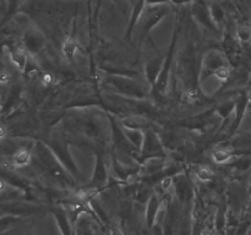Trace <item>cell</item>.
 <instances>
[{"mask_svg": "<svg viewBox=\"0 0 251 235\" xmlns=\"http://www.w3.org/2000/svg\"><path fill=\"white\" fill-rule=\"evenodd\" d=\"M32 165L42 174L47 176L61 188H74L77 185L75 179L61 165L59 159L50 149L48 144L41 141L33 142L32 146Z\"/></svg>", "mask_w": 251, "mask_h": 235, "instance_id": "obj_1", "label": "cell"}, {"mask_svg": "<svg viewBox=\"0 0 251 235\" xmlns=\"http://www.w3.org/2000/svg\"><path fill=\"white\" fill-rule=\"evenodd\" d=\"M104 82L110 91L122 97L130 99H144L147 97L146 87L135 77L107 75Z\"/></svg>", "mask_w": 251, "mask_h": 235, "instance_id": "obj_2", "label": "cell"}, {"mask_svg": "<svg viewBox=\"0 0 251 235\" xmlns=\"http://www.w3.org/2000/svg\"><path fill=\"white\" fill-rule=\"evenodd\" d=\"M48 146L50 147L53 153L55 154L56 158L59 159L61 165H63L64 168L66 169V171L75 179L76 183L78 184L85 181V178H83L80 168H78L77 164L75 163V159L71 156V152L70 149H69V144L66 143L65 140L60 139V137H51Z\"/></svg>", "mask_w": 251, "mask_h": 235, "instance_id": "obj_3", "label": "cell"}, {"mask_svg": "<svg viewBox=\"0 0 251 235\" xmlns=\"http://www.w3.org/2000/svg\"><path fill=\"white\" fill-rule=\"evenodd\" d=\"M43 211L44 207L42 205L26 200H6L0 202V214L27 218L41 214Z\"/></svg>", "mask_w": 251, "mask_h": 235, "instance_id": "obj_4", "label": "cell"}, {"mask_svg": "<svg viewBox=\"0 0 251 235\" xmlns=\"http://www.w3.org/2000/svg\"><path fill=\"white\" fill-rule=\"evenodd\" d=\"M109 121L110 127H112L113 144H114L115 149L119 153L126 154L127 157L135 159V161L140 163V151L129 141L123 127L117 122V119L112 117V115H109Z\"/></svg>", "mask_w": 251, "mask_h": 235, "instance_id": "obj_5", "label": "cell"}, {"mask_svg": "<svg viewBox=\"0 0 251 235\" xmlns=\"http://www.w3.org/2000/svg\"><path fill=\"white\" fill-rule=\"evenodd\" d=\"M178 36H179V28L176 27L174 28L173 37H172L171 44L168 47V50L166 53V59H164L163 68H162L161 73L158 76V80H157L156 85H154L153 90L156 91L158 94H166L167 88H168V82H169V76H171V70L172 66H173V60H174V54H176V43H178Z\"/></svg>", "mask_w": 251, "mask_h": 235, "instance_id": "obj_6", "label": "cell"}, {"mask_svg": "<svg viewBox=\"0 0 251 235\" xmlns=\"http://www.w3.org/2000/svg\"><path fill=\"white\" fill-rule=\"evenodd\" d=\"M164 157H166V149L156 131H153L151 127L145 130L144 143L140 151V163L150 158H164Z\"/></svg>", "mask_w": 251, "mask_h": 235, "instance_id": "obj_7", "label": "cell"}, {"mask_svg": "<svg viewBox=\"0 0 251 235\" xmlns=\"http://www.w3.org/2000/svg\"><path fill=\"white\" fill-rule=\"evenodd\" d=\"M227 65L226 56L222 51L211 49L205 53L202 58V65H201L200 71V80H207L208 77L213 76L215 71L220 69L221 66Z\"/></svg>", "mask_w": 251, "mask_h": 235, "instance_id": "obj_8", "label": "cell"}, {"mask_svg": "<svg viewBox=\"0 0 251 235\" xmlns=\"http://www.w3.org/2000/svg\"><path fill=\"white\" fill-rule=\"evenodd\" d=\"M191 15L198 24L211 32L217 31V24L213 21L210 11V4L206 0H194L191 4Z\"/></svg>", "mask_w": 251, "mask_h": 235, "instance_id": "obj_9", "label": "cell"}, {"mask_svg": "<svg viewBox=\"0 0 251 235\" xmlns=\"http://www.w3.org/2000/svg\"><path fill=\"white\" fill-rule=\"evenodd\" d=\"M22 44H24L25 50H26L29 55L34 56L46 47L47 39L39 29L29 27V28H27L26 31L24 32V36H22Z\"/></svg>", "mask_w": 251, "mask_h": 235, "instance_id": "obj_10", "label": "cell"}, {"mask_svg": "<svg viewBox=\"0 0 251 235\" xmlns=\"http://www.w3.org/2000/svg\"><path fill=\"white\" fill-rule=\"evenodd\" d=\"M108 183V169L102 153L97 152L95 156V166H93L92 176L88 183V188H104Z\"/></svg>", "mask_w": 251, "mask_h": 235, "instance_id": "obj_11", "label": "cell"}, {"mask_svg": "<svg viewBox=\"0 0 251 235\" xmlns=\"http://www.w3.org/2000/svg\"><path fill=\"white\" fill-rule=\"evenodd\" d=\"M162 205H163V198L157 192H152L145 206V223L149 230H151L152 227L156 224L157 218L161 213Z\"/></svg>", "mask_w": 251, "mask_h": 235, "instance_id": "obj_12", "label": "cell"}, {"mask_svg": "<svg viewBox=\"0 0 251 235\" xmlns=\"http://www.w3.org/2000/svg\"><path fill=\"white\" fill-rule=\"evenodd\" d=\"M147 7H149V14L146 15V17L144 19V24H142V37L147 36L162 21V19L168 14V9L166 7V5Z\"/></svg>", "mask_w": 251, "mask_h": 235, "instance_id": "obj_13", "label": "cell"}, {"mask_svg": "<svg viewBox=\"0 0 251 235\" xmlns=\"http://www.w3.org/2000/svg\"><path fill=\"white\" fill-rule=\"evenodd\" d=\"M51 214L55 219L56 225L59 228L60 235H71L75 230V227L73 225V219L69 215V212L61 206H55L51 208Z\"/></svg>", "mask_w": 251, "mask_h": 235, "instance_id": "obj_14", "label": "cell"}, {"mask_svg": "<svg viewBox=\"0 0 251 235\" xmlns=\"http://www.w3.org/2000/svg\"><path fill=\"white\" fill-rule=\"evenodd\" d=\"M22 100V87L19 83H15L10 87L6 99L1 105V113L4 115H10L20 107Z\"/></svg>", "mask_w": 251, "mask_h": 235, "instance_id": "obj_15", "label": "cell"}, {"mask_svg": "<svg viewBox=\"0 0 251 235\" xmlns=\"http://www.w3.org/2000/svg\"><path fill=\"white\" fill-rule=\"evenodd\" d=\"M164 59H166V53L163 55H159L157 58L150 59L146 64H145V76H146V80L149 82V85L152 88L156 85L157 80H158V76L161 73L162 68H163Z\"/></svg>", "mask_w": 251, "mask_h": 235, "instance_id": "obj_16", "label": "cell"}, {"mask_svg": "<svg viewBox=\"0 0 251 235\" xmlns=\"http://www.w3.org/2000/svg\"><path fill=\"white\" fill-rule=\"evenodd\" d=\"M249 109V102H248V92L240 93L239 97L235 99V109H234V119H233L232 126H230V135L234 134L238 127L242 124L244 115L247 110Z\"/></svg>", "mask_w": 251, "mask_h": 235, "instance_id": "obj_17", "label": "cell"}, {"mask_svg": "<svg viewBox=\"0 0 251 235\" xmlns=\"http://www.w3.org/2000/svg\"><path fill=\"white\" fill-rule=\"evenodd\" d=\"M0 178L4 179L15 190L21 191L25 195L29 193V185L27 184V181L21 175L15 173L12 169H2V170H0Z\"/></svg>", "mask_w": 251, "mask_h": 235, "instance_id": "obj_18", "label": "cell"}, {"mask_svg": "<svg viewBox=\"0 0 251 235\" xmlns=\"http://www.w3.org/2000/svg\"><path fill=\"white\" fill-rule=\"evenodd\" d=\"M33 146V143H32ZM32 159V147H27L22 144L11 157V165L15 168H26V166L31 165Z\"/></svg>", "mask_w": 251, "mask_h": 235, "instance_id": "obj_19", "label": "cell"}, {"mask_svg": "<svg viewBox=\"0 0 251 235\" xmlns=\"http://www.w3.org/2000/svg\"><path fill=\"white\" fill-rule=\"evenodd\" d=\"M228 146V148L233 151H239L240 154H249L251 152V132H243L232 137Z\"/></svg>", "mask_w": 251, "mask_h": 235, "instance_id": "obj_20", "label": "cell"}, {"mask_svg": "<svg viewBox=\"0 0 251 235\" xmlns=\"http://www.w3.org/2000/svg\"><path fill=\"white\" fill-rule=\"evenodd\" d=\"M88 207L91 208V213H92V215H95L96 220L100 223V225H104V227L108 228L112 225V220H110L109 214H108L105 208L103 207L102 203L97 198H88Z\"/></svg>", "mask_w": 251, "mask_h": 235, "instance_id": "obj_21", "label": "cell"}, {"mask_svg": "<svg viewBox=\"0 0 251 235\" xmlns=\"http://www.w3.org/2000/svg\"><path fill=\"white\" fill-rule=\"evenodd\" d=\"M113 170L115 173V178H118L122 181H126L127 179L134 176L137 173V170L132 166L126 165L125 163L120 162L119 159L113 158Z\"/></svg>", "mask_w": 251, "mask_h": 235, "instance_id": "obj_22", "label": "cell"}, {"mask_svg": "<svg viewBox=\"0 0 251 235\" xmlns=\"http://www.w3.org/2000/svg\"><path fill=\"white\" fill-rule=\"evenodd\" d=\"M9 55L12 64L17 68V70H20L22 72V71L25 70V66H26L27 59H28L29 54L25 50V48L11 47V48H9Z\"/></svg>", "mask_w": 251, "mask_h": 235, "instance_id": "obj_23", "label": "cell"}, {"mask_svg": "<svg viewBox=\"0 0 251 235\" xmlns=\"http://www.w3.org/2000/svg\"><path fill=\"white\" fill-rule=\"evenodd\" d=\"M146 6L144 0H140L139 2L136 4V6L134 7L132 10V14L131 17H130V22H129V27H127V32H126V38L127 39H131L132 33H134V29L136 27V24H139L140 19H141L142 14H144V10Z\"/></svg>", "mask_w": 251, "mask_h": 235, "instance_id": "obj_24", "label": "cell"}, {"mask_svg": "<svg viewBox=\"0 0 251 235\" xmlns=\"http://www.w3.org/2000/svg\"><path fill=\"white\" fill-rule=\"evenodd\" d=\"M237 156H239V153L234 152L233 149H227L225 147H221V148H217L215 152H213V161L217 164H226L228 162L233 161Z\"/></svg>", "mask_w": 251, "mask_h": 235, "instance_id": "obj_25", "label": "cell"}, {"mask_svg": "<svg viewBox=\"0 0 251 235\" xmlns=\"http://www.w3.org/2000/svg\"><path fill=\"white\" fill-rule=\"evenodd\" d=\"M229 166L238 173H245L251 168V157L249 154H239L233 159Z\"/></svg>", "mask_w": 251, "mask_h": 235, "instance_id": "obj_26", "label": "cell"}, {"mask_svg": "<svg viewBox=\"0 0 251 235\" xmlns=\"http://www.w3.org/2000/svg\"><path fill=\"white\" fill-rule=\"evenodd\" d=\"M100 70L107 72V75H114V76H126V77H135L139 75L137 71H134L132 69L127 68H119V66H110L104 65L100 66Z\"/></svg>", "mask_w": 251, "mask_h": 235, "instance_id": "obj_27", "label": "cell"}, {"mask_svg": "<svg viewBox=\"0 0 251 235\" xmlns=\"http://www.w3.org/2000/svg\"><path fill=\"white\" fill-rule=\"evenodd\" d=\"M125 135L129 139V141L136 147L139 151H141L142 143H144V137H145V130H140V129H124Z\"/></svg>", "mask_w": 251, "mask_h": 235, "instance_id": "obj_28", "label": "cell"}, {"mask_svg": "<svg viewBox=\"0 0 251 235\" xmlns=\"http://www.w3.org/2000/svg\"><path fill=\"white\" fill-rule=\"evenodd\" d=\"M61 51H63L64 56H65L66 59H69V60L74 59L78 51L77 41H76L75 38H73V37L66 38L65 41L63 42V44H61Z\"/></svg>", "mask_w": 251, "mask_h": 235, "instance_id": "obj_29", "label": "cell"}, {"mask_svg": "<svg viewBox=\"0 0 251 235\" xmlns=\"http://www.w3.org/2000/svg\"><path fill=\"white\" fill-rule=\"evenodd\" d=\"M235 109V99H228L221 103L217 108H216V114L221 117L222 119H229L233 114H234Z\"/></svg>", "mask_w": 251, "mask_h": 235, "instance_id": "obj_30", "label": "cell"}, {"mask_svg": "<svg viewBox=\"0 0 251 235\" xmlns=\"http://www.w3.org/2000/svg\"><path fill=\"white\" fill-rule=\"evenodd\" d=\"M22 144L19 143L16 140H6L2 139L0 140V154L1 156L12 157V154L21 147Z\"/></svg>", "mask_w": 251, "mask_h": 235, "instance_id": "obj_31", "label": "cell"}, {"mask_svg": "<svg viewBox=\"0 0 251 235\" xmlns=\"http://www.w3.org/2000/svg\"><path fill=\"white\" fill-rule=\"evenodd\" d=\"M22 220V218L19 217H14V215H9V214H1L0 215V235L2 233L7 232L9 229H11L12 227L20 223Z\"/></svg>", "mask_w": 251, "mask_h": 235, "instance_id": "obj_32", "label": "cell"}, {"mask_svg": "<svg viewBox=\"0 0 251 235\" xmlns=\"http://www.w3.org/2000/svg\"><path fill=\"white\" fill-rule=\"evenodd\" d=\"M210 11L213 21H215V24H217L218 27L223 21H225V10H223V7L221 6V4H218V2H211Z\"/></svg>", "mask_w": 251, "mask_h": 235, "instance_id": "obj_33", "label": "cell"}, {"mask_svg": "<svg viewBox=\"0 0 251 235\" xmlns=\"http://www.w3.org/2000/svg\"><path fill=\"white\" fill-rule=\"evenodd\" d=\"M39 72V65L37 63V60L34 59L33 55H28V59H27L26 66H25V70L22 71L26 77H32V76L37 75Z\"/></svg>", "mask_w": 251, "mask_h": 235, "instance_id": "obj_34", "label": "cell"}, {"mask_svg": "<svg viewBox=\"0 0 251 235\" xmlns=\"http://www.w3.org/2000/svg\"><path fill=\"white\" fill-rule=\"evenodd\" d=\"M77 224L76 225V230H77V235H97L95 228L90 224V223H86L83 220V218H80L77 220Z\"/></svg>", "mask_w": 251, "mask_h": 235, "instance_id": "obj_35", "label": "cell"}, {"mask_svg": "<svg viewBox=\"0 0 251 235\" xmlns=\"http://www.w3.org/2000/svg\"><path fill=\"white\" fill-rule=\"evenodd\" d=\"M227 227V217H226V212L223 210H218L215 215V228L217 233H222L225 228Z\"/></svg>", "mask_w": 251, "mask_h": 235, "instance_id": "obj_36", "label": "cell"}, {"mask_svg": "<svg viewBox=\"0 0 251 235\" xmlns=\"http://www.w3.org/2000/svg\"><path fill=\"white\" fill-rule=\"evenodd\" d=\"M195 175L199 180L207 183V181H211L213 179V171L208 166H199L195 170Z\"/></svg>", "mask_w": 251, "mask_h": 235, "instance_id": "obj_37", "label": "cell"}, {"mask_svg": "<svg viewBox=\"0 0 251 235\" xmlns=\"http://www.w3.org/2000/svg\"><path fill=\"white\" fill-rule=\"evenodd\" d=\"M213 76H215L217 80H220L221 82H226V81L230 77V69L228 68V65L221 66L220 69H217V70L215 71Z\"/></svg>", "mask_w": 251, "mask_h": 235, "instance_id": "obj_38", "label": "cell"}, {"mask_svg": "<svg viewBox=\"0 0 251 235\" xmlns=\"http://www.w3.org/2000/svg\"><path fill=\"white\" fill-rule=\"evenodd\" d=\"M237 38L244 43L249 42L251 38V29L247 26H239L237 28Z\"/></svg>", "mask_w": 251, "mask_h": 235, "instance_id": "obj_39", "label": "cell"}, {"mask_svg": "<svg viewBox=\"0 0 251 235\" xmlns=\"http://www.w3.org/2000/svg\"><path fill=\"white\" fill-rule=\"evenodd\" d=\"M10 80V73L9 71L5 68V64L2 59L0 58V83H6Z\"/></svg>", "mask_w": 251, "mask_h": 235, "instance_id": "obj_40", "label": "cell"}, {"mask_svg": "<svg viewBox=\"0 0 251 235\" xmlns=\"http://www.w3.org/2000/svg\"><path fill=\"white\" fill-rule=\"evenodd\" d=\"M7 2V11H6V19L10 17L11 15L15 14L20 4V0H6Z\"/></svg>", "mask_w": 251, "mask_h": 235, "instance_id": "obj_41", "label": "cell"}, {"mask_svg": "<svg viewBox=\"0 0 251 235\" xmlns=\"http://www.w3.org/2000/svg\"><path fill=\"white\" fill-rule=\"evenodd\" d=\"M146 6H163V5H169V0H144Z\"/></svg>", "mask_w": 251, "mask_h": 235, "instance_id": "obj_42", "label": "cell"}, {"mask_svg": "<svg viewBox=\"0 0 251 235\" xmlns=\"http://www.w3.org/2000/svg\"><path fill=\"white\" fill-rule=\"evenodd\" d=\"M109 235H124V232L117 225H110L109 227Z\"/></svg>", "mask_w": 251, "mask_h": 235, "instance_id": "obj_43", "label": "cell"}, {"mask_svg": "<svg viewBox=\"0 0 251 235\" xmlns=\"http://www.w3.org/2000/svg\"><path fill=\"white\" fill-rule=\"evenodd\" d=\"M194 0H169L172 5H176V6H181V5L193 4Z\"/></svg>", "mask_w": 251, "mask_h": 235, "instance_id": "obj_44", "label": "cell"}, {"mask_svg": "<svg viewBox=\"0 0 251 235\" xmlns=\"http://www.w3.org/2000/svg\"><path fill=\"white\" fill-rule=\"evenodd\" d=\"M9 188H11V186H10L9 184L4 180V179L0 178V193L5 192V191H6Z\"/></svg>", "mask_w": 251, "mask_h": 235, "instance_id": "obj_45", "label": "cell"}, {"mask_svg": "<svg viewBox=\"0 0 251 235\" xmlns=\"http://www.w3.org/2000/svg\"><path fill=\"white\" fill-rule=\"evenodd\" d=\"M42 82L46 86L50 85V83L53 82V77H51V75H49V73H44L43 77H42Z\"/></svg>", "mask_w": 251, "mask_h": 235, "instance_id": "obj_46", "label": "cell"}, {"mask_svg": "<svg viewBox=\"0 0 251 235\" xmlns=\"http://www.w3.org/2000/svg\"><path fill=\"white\" fill-rule=\"evenodd\" d=\"M199 235H216L215 230L213 229H210V228H205V229H202L200 232V234Z\"/></svg>", "mask_w": 251, "mask_h": 235, "instance_id": "obj_47", "label": "cell"}, {"mask_svg": "<svg viewBox=\"0 0 251 235\" xmlns=\"http://www.w3.org/2000/svg\"><path fill=\"white\" fill-rule=\"evenodd\" d=\"M6 135H7V130L5 129L4 126H1V125H0V140L6 139Z\"/></svg>", "mask_w": 251, "mask_h": 235, "instance_id": "obj_48", "label": "cell"}, {"mask_svg": "<svg viewBox=\"0 0 251 235\" xmlns=\"http://www.w3.org/2000/svg\"><path fill=\"white\" fill-rule=\"evenodd\" d=\"M248 102H249V105H251V91L248 92Z\"/></svg>", "mask_w": 251, "mask_h": 235, "instance_id": "obj_49", "label": "cell"}, {"mask_svg": "<svg viewBox=\"0 0 251 235\" xmlns=\"http://www.w3.org/2000/svg\"><path fill=\"white\" fill-rule=\"evenodd\" d=\"M248 195H249L250 198H251V184L249 186H248Z\"/></svg>", "mask_w": 251, "mask_h": 235, "instance_id": "obj_50", "label": "cell"}, {"mask_svg": "<svg viewBox=\"0 0 251 235\" xmlns=\"http://www.w3.org/2000/svg\"><path fill=\"white\" fill-rule=\"evenodd\" d=\"M26 235H34V234H33V233H32V232H29V233H27Z\"/></svg>", "mask_w": 251, "mask_h": 235, "instance_id": "obj_51", "label": "cell"}]
</instances>
